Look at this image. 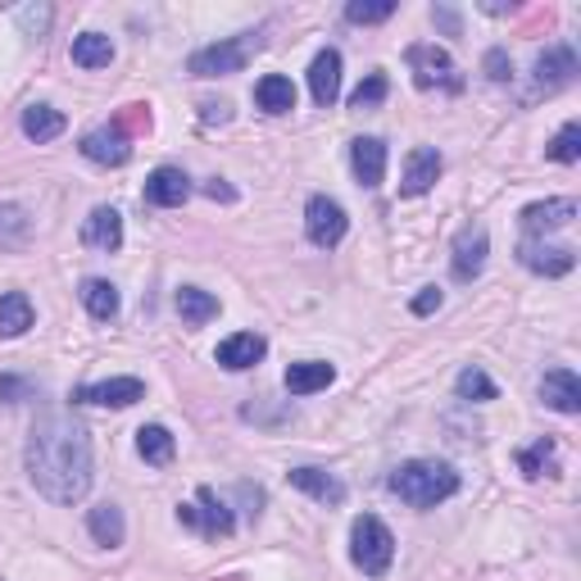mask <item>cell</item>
Masks as SVG:
<instances>
[{
  "label": "cell",
  "instance_id": "4316f807",
  "mask_svg": "<svg viewBox=\"0 0 581 581\" xmlns=\"http://www.w3.org/2000/svg\"><path fill=\"white\" fill-rule=\"evenodd\" d=\"M27 327H33V300H27L23 291H5L0 295V336H23Z\"/></svg>",
  "mask_w": 581,
  "mask_h": 581
},
{
  "label": "cell",
  "instance_id": "d590c367",
  "mask_svg": "<svg viewBox=\"0 0 581 581\" xmlns=\"http://www.w3.org/2000/svg\"><path fill=\"white\" fill-rule=\"evenodd\" d=\"M395 14V0H350L346 19L350 23H386Z\"/></svg>",
  "mask_w": 581,
  "mask_h": 581
},
{
  "label": "cell",
  "instance_id": "484cf974",
  "mask_svg": "<svg viewBox=\"0 0 581 581\" xmlns=\"http://www.w3.org/2000/svg\"><path fill=\"white\" fill-rule=\"evenodd\" d=\"M518 468H523V477H559V450H555V441L549 437H541V441H532L527 450H518Z\"/></svg>",
  "mask_w": 581,
  "mask_h": 581
},
{
  "label": "cell",
  "instance_id": "44dd1931",
  "mask_svg": "<svg viewBox=\"0 0 581 581\" xmlns=\"http://www.w3.org/2000/svg\"><path fill=\"white\" fill-rule=\"evenodd\" d=\"M572 78H577V50L572 46H549V50H541V59H536V82L545 91L568 86Z\"/></svg>",
  "mask_w": 581,
  "mask_h": 581
},
{
  "label": "cell",
  "instance_id": "8d00e7d4",
  "mask_svg": "<svg viewBox=\"0 0 581 581\" xmlns=\"http://www.w3.org/2000/svg\"><path fill=\"white\" fill-rule=\"evenodd\" d=\"M19 23H23L33 37H42L46 27H50V5H23V10H19Z\"/></svg>",
  "mask_w": 581,
  "mask_h": 581
},
{
  "label": "cell",
  "instance_id": "cb8c5ba5",
  "mask_svg": "<svg viewBox=\"0 0 581 581\" xmlns=\"http://www.w3.org/2000/svg\"><path fill=\"white\" fill-rule=\"evenodd\" d=\"M255 105H259L264 114H291V109H295V86H291V78H282V73L259 78Z\"/></svg>",
  "mask_w": 581,
  "mask_h": 581
},
{
  "label": "cell",
  "instance_id": "60d3db41",
  "mask_svg": "<svg viewBox=\"0 0 581 581\" xmlns=\"http://www.w3.org/2000/svg\"><path fill=\"white\" fill-rule=\"evenodd\" d=\"M432 19H437V23L445 27L450 37H458V14H454V10H432Z\"/></svg>",
  "mask_w": 581,
  "mask_h": 581
},
{
  "label": "cell",
  "instance_id": "ab89813d",
  "mask_svg": "<svg viewBox=\"0 0 581 581\" xmlns=\"http://www.w3.org/2000/svg\"><path fill=\"white\" fill-rule=\"evenodd\" d=\"M437 310H441V291H437V287H422V291L414 295V314L427 318V314H437Z\"/></svg>",
  "mask_w": 581,
  "mask_h": 581
},
{
  "label": "cell",
  "instance_id": "7c38bea8",
  "mask_svg": "<svg viewBox=\"0 0 581 581\" xmlns=\"http://www.w3.org/2000/svg\"><path fill=\"white\" fill-rule=\"evenodd\" d=\"M82 155L91 164H105V169H124L132 160V141L124 128H101V132H86L82 137Z\"/></svg>",
  "mask_w": 581,
  "mask_h": 581
},
{
  "label": "cell",
  "instance_id": "d6a6232c",
  "mask_svg": "<svg viewBox=\"0 0 581 581\" xmlns=\"http://www.w3.org/2000/svg\"><path fill=\"white\" fill-rule=\"evenodd\" d=\"M454 391H458V400H496V395H500V386H496L491 377H486V373L477 369V363H473V369L458 373Z\"/></svg>",
  "mask_w": 581,
  "mask_h": 581
},
{
  "label": "cell",
  "instance_id": "d6986e66",
  "mask_svg": "<svg viewBox=\"0 0 581 581\" xmlns=\"http://www.w3.org/2000/svg\"><path fill=\"white\" fill-rule=\"evenodd\" d=\"M191 196V182H187V173L182 169H155L146 177V205H160V209H173V205H182Z\"/></svg>",
  "mask_w": 581,
  "mask_h": 581
},
{
  "label": "cell",
  "instance_id": "6da1fadb",
  "mask_svg": "<svg viewBox=\"0 0 581 581\" xmlns=\"http://www.w3.org/2000/svg\"><path fill=\"white\" fill-rule=\"evenodd\" d=\"M27 481L50 504H78L91 491V441L69 414H46L27 432Z\"/></svg>",
  "mask_w": 581,
  "mask_h": 581
},
{
  "label": "cell",
  "instance_id": "8992f818",
  "mask_svg": "<svg viewBox=\"0 0 581 581\" xmlns=\"http://www.w3.org/2000/svg\"><path fill=\"white\" fill-rule=\"evenodd\" d=\"M409 73H414L418 91H432V86L464 91V78H458L454 59L441 46H409Z\"/></svg>",
  "mask_w": 581,
  "mask_h": 581
},
{
  "label": "cell",
  "instance_id": "52a82bcc",
  "mask_svg": "<svg viewBox=\"0 0 581 581\" xmlns=\"http://www.w3.org/2000/svg\"><path fill=\"white\" fill-rule=\"evenodd\" d=\"M350 219H346V209L327 200V196H310V205H304V232H310V241L318 251H332V246H341V236H346Z\"/></svg>",
  "mask_w": 581,
  "mask_h": 581
},
{
  "label": "cell",
  "instance_id": "e575fe53",
  "mask_svg": "<svg viewBox=\"0 0 581 581\" xmlns=\"http://www.w3.org/2000/svg\"><path fill=\"white\" fill-rule=\"evenodd\" d=\"M386 91H391L386 73H369V78H363V82L350 91V105H355V109H373V105L386 101Z\"/></svg>",
  "mask_w": 581,
  "mask_h": 581
},
{
  "label": "cell",
  "instance_id": "7402d4cb",
  "mask_svg": "<svg viewBox=\"0 0 581 581\" xmlns=\"http://www.w3.org/2000/svg\"><path fill=\"white\" fill-rule=\"evenodd\" d=\"M332 377H336L332 363L304 359V363H291V369H287V391H291V395H314V391H327Z\"/></svg>",
  "mask_w": 581,
  "mask_h": 581
},
{
  "label": "cell",
  "instance_id": "b9f144b4",
  "mask_svg": "<svg viewBox=\"0 0 581 581\" xmlns=\"http://www.w3.org/2000/svg\"><path fill=\"white\" fill-rule=\"evenodd\" d=\"M205 191H209L213 200H232V196H236L232 187H223V182H219V177H213V182H209V187H205Z\"/></svg>",
  "mask_w": 581,
  "mask_h": 581
},
{
  "label": "cell",
  "instance_id": "e0dca14e",
  "mask_svg": "<svg viewBox=\"0 0 581 581\" xmlns=\"http://www.w3.org/2000/svg\"><path fill=\"white\" fill-rule=\"evenodd\" d=\"M268 355V341L259 332H236V336H228V341L219 346V363L228 373H246V369H255V363Z\"/></svg>",
  "mask_w": 581,
  "mask_h": 581
},
{
  "label": "cell",
  "instance_id": "ac0fdd59",
  "mask_svg": "<svg viewBox=\"0 0 581 581\" xmlns=\"http://www.w3.org/2000/svg\"><path fill=\"white\" fill-rule=\"evenodd\" d=\"M350 169H355V177L363 182V187H382V177H386V146L377 137L350 141Z\"/></svg>",
  "mask_w": 581,
  "mask_h": 581
},
{
  "label": "cell",
  "instance_id": "9a60e30c",
  "mask_svg": "<svg viewBox=\"0 0 581 581\" xmlns=\"http://www.w3.org/2000/svg\"><path fill=\"white\" fill-rule=\"evenodd\" d=\"M310 96L314 105H336V96H341V55L336 50H318L314 65H310Z\"/></svg>",
  "mask_w": 581,
  "mask_h": 581
},
{
  "label": "cell",
  "instance_id": "83f0119b",
  "mask_svg": "<svg viewBox=\"0 0 581 581\" xmlns=\"http://www.w3.org/2000/svg\"><path fill=\"white\" fill-rule=\"evenodd\" d=\"M59 132H65V114L50 109V105H27L23 109V137L27 141H55Z\"/></svg>",
  "mask_w": 581,
  "mask_h": 581
},
{
  "label": "cell",
  "instance_id": "5bb4252c",
  "mask_svg": "<svg viewBox=\"0 0 581 581\" xmlns=\"http://www.w3.org/2000/svg\"><path fill=\"white\" fill-rule=\"evenodd\" d=\"M441 169H445V164H441V150H432V146L409 150L400 191H405V196H422V191H432V187H437V177H441Z\"/></svg>",
  "mask_w": 581,
  "mask_h": 581
},
{
  "label": "cell",
  "instance_id": "74e56055",
  "mask_svg": "<svg viewBox=\"0 0 581 581\" xmlns=\"http://www.w3.org/2000/svg\"><path fill=\"white\" fill-rule=\"evenodd\" d=\"M0 400H5V405L33 400V382H23V377H0Z\"/></svg>",
  "mask_w": 581,
  "mask_h": 581
},
{
  "label": "cell",
  "instance_id": "603a6c76",
  "mask_svg": "<svg viewBox=\"0 0 581 581\" xmlns=\"http://www.w3.org/2000/svg\"><path fill=\"white\" fill-rule=\"evenodd\" d=\"M86 532L96 536V545H124V536H128V523H124V509L118 504H96L86 513Z\"/></svg>",
  "mask_w": 581,
  "mask_h": 581
},
{
  "label": "cell",
  "instance_id": "9c48e42d",
  "mask_svg": "<svg viewBox=\"0 0 581 581\" xmlns=\"http://www.w3.org/2000/svg\"><path fill=\"white\" fill-rule=\"evenodd\" d=\"M486 255H491V236H486L481 223L464 228L454 236V255H450V272H454V282H473L477 272L486 268Z\"/></svg>",
  "mask_w": 581,
  "mask_h": 581
},
{
  "label": "cell",
  "instance_id": "f546056e",
  "mask_svg": "<svg viewBox=\"0 0 581 581\" xmlns=\"http://www.w3.org/2000/svg\"><path fill=\"white\" fill-rule=\"evenodd\" d=\"M177 314H182V323L200 327L209 318H219V300H213L209 291H200V287H182L177 291Z\"/></svg>",
  "mask_w": 581,
  "mask_h": 581
},
{
  "label": "cell",
  "instance_id": "3957f363",
  "mask_svg": "<svg viewBox=\"0 0 581 581\" xmlns=\"http://www.w3.org/2000/svg\"><path fill=\"white\" fill-rule=\"evenodd\" d=\"M350 559H355V568H363V577H386V568L395 559V536H391V527L382 523V518H373V513L355 518Z\"/></svg>",
  "mask_w": 581,
  "mask_h": 581
},
{
  "label": "cell",
  "instance_id": "7a4b0ae2",
  "mask_svg": "<svg viewBox=\"0 0 581 581\" xmlns=\"http://www.w3.org/2000/svg\"><path fill=\"white\" fill-rule=\"evenodd\" d=\"M391 491L414 509H437L458 491V473L450 464H437V458H409L391 473Z\"/></svg>",
  "mask_w": 581,
  "mask_h": 581
},
{
  "label": "cell",
  "instance_id": "4dcf8cb0",
  "mask_svg": "<svg viewBox=\"0 0 581 581\" xmlns=\"http://www.w3.org/2000/svg\"><path fill=\"white\" fill-rule=\"evenodd\" d=\"M33 236V219L23 205H0V251H19Z\"/></svg>",
  "mask_w": 581,
  "mask_h": 581
},
{
  "label": "cell",
  "instance_id": "5b68a950",
  "mask_svg": "<svg viewBox=\"0 0 581 581\" xmlns=\"http://www.w3.org/2000/svg\"><path fill=\"white\" fill-rule=\"evenodd\" d=\"M177 523L182 527H191V532H200V536H232L236 532V518H232V509L209 491V486H200L196 491V504H177Z\"/></svg>",
  "mask_w": 581,
  "mask_h": 581
},
{
  "label": "cell",
  "instance_id": "ffe728a7",
  "mask_svg": "<svg viewBox=\"0 0 581 581\" xmlns=\"http://www.w3.org/2000/svg\"><path fill=\"white\" fill-rule=\"evenodd\" d=\"M287 477H291L295 491L314 496L318 504H341V500H346V481H341V477H332L327 468H291Z\"/></svg>",
  "mask_w": 581,
  "mask_h": 581
},
{
  "label": "cell",
  "instance_id": "7bdbcfd3",
  "mask_svg": "<svg viewBox=\"0 0 581 581\" xmlns=\"http://www.w3.org/2000/svg\"><path fill=\"white\" fill-rule=\"evenodd\" d=\"M200 109H205L209 124H213V118H219V124H228V105H213V101H209V105H200Z\"/></svg>",
  "mask_w": 581,
  "mask_h": 581
},
{
  "label": "cell",
  "instance_id": "f35d334b",
  "mask_svg": "<svg viewBox=\"0 0 581 581\" xmlns=\"http://www.w3.org/2000/svg\"><path fill=\"white\" fill-rule=\"evenodd\" d=\"M509 73H513L509 55H504V50H486V78H491V82H504Z\"/></svg>",
  "mask_w": 581,
  "mask_h": 581
},
{
  "label": "cell",
  "instance_id": "f1b7e54d",
  "mask_svg": "<svg viewBox=\"0 0 581 581\" xmlns=\"http://www.w3.org/2000/svg\"><path fill=\"white\" fill-rule=\"evenodd\" d=\"M78 295H82V304H86V314H91V318H101V323L118 318V291H114V282H105V278H86Z\"/></svg>",
  "mask_w": 581,
  "mask_h": 581
},
{
  "label": "cell",
  "instance_id": "d4e9b609",
  "mask_svg": "<svg viewBox=\"0 0 581 581\" xmlns=\"http://www.w3.org/2000/svg\"><path fill=\"white\" fill-rule=\"evenodd\" d=\"M137 454L146 458V464L164 468V464H173V454H177V441H173V432H169V427L150 422V427H141V432H137Z\"/></svg>",
  "mask_w": 581,
  "mask_h": 581
},
{
  "label": "cell",
  "instance_id": "8fae6325",
  "mask_svg": "<svg viewBox=\"0 0 581 581\" xmlns=\"http://www.w3.org/2000/svg\"><path fill=\"white\" fill-rule=\"evenodd\" d=\"M82 246L101 251V255H114L118 246H124V213L109 209V205H96L86 213V223H82Z\"/></svg>",
  "mask_w": 581,
  "mask_h": 581
},
{
  "label": "cell",
  "instance_id": "277c9868",
  "mask_svg": "<svg viewBox=\"0 0 581 581\" xmlns=\"http://www.w3.org/2000/svg\"><path fill=\"white\" fill-rule=\"evenodd\" d=\"M255 50H259V37H255V33L213 42V46H205V50H196V55L187 59V73H196V78H228V73H241V69L251 65Z\"/></svg>",
  "mask_w": 581,
  "mask_h": 581
},
{
  "label": "cell",
  "instance_id": "2e32d148",
  "mask_svg": "<svg viewBox=\"0 0 581 581\" xmlns=\"http://www.w3.org/2000/svg\"><path fill=\"white\" fill-rule=\"evenodd\" d=\"M541 400L555 414H581V382L572 369H549L541 377Z\"/></svg>",
  "mask_w": 581,
  "mask_h": 581
},
{
  "label": "cell",
  "instance_id": "836d02e7",
  "mask_svg": "<svg viewBox=\"0 0 581 581\" xmlns=\"http://www.w3.org/2000/svg\"><path fill=\"white\" fill-rule=\"evenodd\" d=\"M549 160L555 164H577L581 160V124H563L559 137L549 141Z\"/></svg>",
  "mask_w": 581,
  "mask_h": 581
},
{
  "label": "cell",
  "instance_id": "1f68e13d",
  "mask_svg": "<svg viewBox=\"0 0 581 581\" xmlns=\"http://www.w3.org/2000/svg\"><path fill=\"white\" fill-rule=\"evenodd\" d=\"M109 59H114V42L109 37H101V33L73 37V65L78 69H105Z\"/></svg>",
  "mask_w": 581,
  "mask_h": 581
},
{
  "label": "cell",
  "instance_id": "ba28073f",
  "mask_svg": "<svg viewBox=\"0 0 581 581\" xmlns=\"http://www.w3.org/2000/svg\"><path fill=\"white\" fill-rule=\"evenodd\" d=\"M137 400H146L141 377H109V382H91L73 391V405H96V409H128Z\"/></svg>",
  "mask_w": 581,
  "mask_h": 581
},
{
  "label": "cell",
  "instance_id": "30bf717a",
  "mask_svg": "<svg viewBox=\"0 0 581 581\" xmlns=\"http://www.w3.org/2000/svg\"><path fill=\"white\" fill-rule=\"evenodd\" d=\"M572 219H577V200H568V196H559V200H536V205H527L523 213H518V223H523L527 241H545V232H559Z\"/></svg>",
  "mask_w": 581,
  "mask_h": 581
},
{
  "label": "cell",
  "instance_id": "4fadbf2b",
  "mask_svg": "<svg viewBox=\"0 0 581 581\" xmlns=\"http://www.w3.org/2000/svg\"><path fill=\"white\" fill-rule=\"evenodd\" d=\"M518 259H523V268L541 272V278H563V272H572L577 255L568 246H545V241H523L518 246Z\"/></svg>",
  "mask_w": 581,
  "mask_h": 581
}]
</instances>
